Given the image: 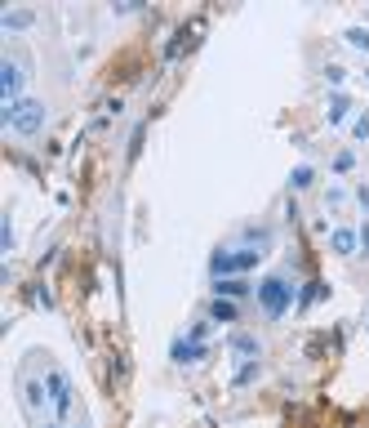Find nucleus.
I'll return each instance as SVG.
<instances>
[{
  "label": "nucleus",
  "instance_id": "obj_1",
  "mask_svg": "<svg viewBox=\"0 0 369 428\" xmlns=\"http://www.w3.org/2000/svg\"><path fill=\"white\" fill-rule=\"evenodd\" d=\"M254 299H258V312H263L267 322H280V317L298 303V281H294L289 272H272V277L258 281Z\"/></svg>",
  "mask_w": 369,
  "mask_h": 428
},
{
  "label": "nucleus",
  "instance_id": "obj_2",
  "mask_svg": "<svg viewBox=\"0 0 369 428\" xmlns=\"http://www.w3.org/2000/svg\"><path fill=\"white\" fill-rule=\"evenodd\" d=\"M49 120V107L45 99H18V103H5L0 107V130L18 134V139H36Z\"/></svg>",
  "mask_w": 369,
  "mask_h": 428
},
{
  "label": "nucleus",
  "instance_id": "obj_3",
  "mask_svg": "<svg viewBox=\"0 0 369 428\" xmlns=\"http://www.w3.org/2000/svg\"><path fill=\"white\" fill-rule=\"evenodd\" d=\"M267 259V250H254V246H218L214 254H209V277H245V272H254L258 263Z\"/></svg>",
  "mask_w": 369,
  "mask_h": 428
},
{
  "label": "nucleus",
  "instance_id": "obj_4",
  "mask_svg": "<svg viewBox=\"0 0 369 428\" xmlns=\"http://www.w3.org/2000/svg\"><path fill=\"white\" fill-rule=\"evenodd\" d=\"M22 81H27L22 58L5 54V58H0V94H5V103H18V99H22Z\"/></svg>",
  "mask_w": 369,
  "mask_h": 428
},
{
  "label": "nucleus",
  "instance_id": "obj_5",
  "mask_svg": "<svg viewBox=\"0 0 369 428\" xmlns=\"http://www.w3.org/2000/svg\"><path fill=\"white\" fill-rule=\"evenodd\" d=\"M45 388H49V401H54V410L67 415V410H71V379L58 371V366H49V371H45Z\"/></svg>",
  "mask_w": 369,
  "mask_h": 428
},
{
  "label": "nucleus",
  "instance_id": "obj_6",
  "mask_svg": "<svg viewBox=\"0 0 369 428\" xmlns=\"http://www.w3.org/2000/svg\"><path fill=\"white\" fill-rule=\"evenodd\" d=\"M205 357H209V348L196 344V339H187V335L169 344V361H174V366H196V361H205Z\"/></svg>",
  "mask_w": 369,
  "mask_h": 428
},
{
  "label": "nucleus",
  "instance_id": "obj_7",
  "mask_svg": "<svg viewBox=\"0 0 369 428\" xmlns=\"http://www.w3.org/2000/svg\"><path fill=\"white\" fill-rule=\"evenodd\" d=\"M329 250H334L338 259L361 254V228H334V232H329Z\"/></svg>",
  "mask_w": 369,
  "mask_h": 428
},
{
  "label": "nucleus",
  "instance_id": "obj_8",
  "mask_svg": "<svg viewBox=\"0 0 369 428\" xmlns=\"http://www.w3.org/2000/svg\"><path fill=\"white\" fill-rule=\"evenodd\" d=\"M254 281L249 277H218L214 281V299H249L254 295Z\"/></svg>",
  "mask_w": 369,
  "mask_h": 428
},
{
  "label": "nucleus",
  "instance_id": "obj_9",
  "mask_svg": "<svg viewBox=\"0 0 369 428\" xmlns=\"http://www.w3.org/2000/svg\"><path fill=\"white\" fill-rule=\"evenodd\" d=\"M27 27H36V14H31V9H9V14H0V32H5V36L27 32Z\"/></svg>",
  "mask_w": 369,
  "mask_h": 428
},
{
  "label": "nucleus",
  "instance_id": "obj_10",
  "mask_svg": "<svg viewBox=\"0 0 369 428\" xmlns=\"http://www.w3.org/2000/svg\"><path fill=\"white\" fill-rule=\"evenodd\" d=\"M231 352H240L245 361H258V357H263V339H258V335H245V330H240V335H231Z\"/></svg>",
  "mask_w": 369,
  "mask_h": 428
},
{
  "label": "nucleus",
  "instance_id": "obj_11",
  "mask_svg": "<svg viewBox=\"0 0 369 428\" xmlns=\"http://www.w3.org/2000/svg\"><path fill=\"white\" fill-rule=\"evenodd\" d=\"M209 322H223V326L240 322V303L236 299H214V303H209Z\"/></svg>",
  "mask_w": 369,
  "mask_h": 428
},
{
  "label": "nucleus",
  "instance_id": "obj_12",
  "mask_svg": "<svg viewBox=\"0 0 369 428\" xmlns=\"http://www.w3.org/2000/svg\"><path fill=\"white\" fill-rule=\"evenodd\" d=\"M45 401H49V388L41 384V379H27V384H22V406H27V410H41Z\"/></svg>",
  "mask_w": 369,
  "mask_h": 428
},
{
  "label": "nucleus",
  "instance_id": "obj_13",
  "mask_svg": "<svg viewBox=\"0 0 369 428\" xmlns=\"http://www.w3.org/2000/svg\"><path fill=\"white\" fill-rule=\"evenodd\" d=\"M325 295H329V286H325L321 277H316V281H307V286L298 290V308H312V303H316V299H325Z\"/></svg>",
  "mask_w": 369,
  "mask_h": 428
},
{
  "label": "nucleus",
  "instance_id": "obj_14",
  "mask_svg": "<svg viewBox=\"0 0 369 428\" xmlns=\"http://www.w3.org/2000/svg\"><path fill=\"white\" fill-rule=\"evenodd\" d=\"M347 112H352V99H347V94H329V125H342Z\"/></svg>",
  "mask_w": 369,
  "mask_h": 428
},
{
  "label": "nucleus",
  "instance_id": "obj_15",
  "mask_svg": "<svg viewBox=\"0 0 369 428\" xmlns=\"http://www.w3.org/2000/svg\"><path fill=\"white\" fill-rule=\"evenodd\" d=\"M312 183H316V170L312 165H294V174H289V188L294 192H307Z\"/></svg>",
  "mask_w": 369,
  "mask_h": 428
},
{
  "label": "nucleus",
  "instance_id": "obj_16",
  "mask_svg": "<svg viewBox=\"0 0 369 428\" xmlns=\"http://www.w3.org/2000/svg\"><path fill=\"white\" fill-rule=\"evenodd\" d=\"M258 375H263V361H245L240 371H236V379H231V384H236V388H245V384H254Z\"/></svg>",
  "mask_w": 369,
  "mask_h": 428
},
{
  "label": "nucleus",
  "instance_id": "obj_17",
  "mask_svg": "<svg viewBox=\"0 0 369 428\" xmlns=\"http://www.w3.org/2000/svg\"><path fill=\"white\" fill-rule=\"evenodd\" d=\"M342 41H347L352 50H365L369 54V32L365 27H347V32H342Z\"/></svg>",
  "mask_w": 369,
  "mask_h": 428
},
{
  "label": "nucleus",
  "instance_id": "obj_18",
  "mask_svg": "<svg viewBox=\"0 0 369 428\" xmlns=\"http://www.w3.org/2000/svg\"><path fill=\"white\" fill-rule=\"evenodd\" d=\"M325 81H329V85H334V90H338V85H342V81H347V67H338V63H329V67H325Z\"/></svg>",
  "mask_w": 369,
  "mask_h": 428
},
{
  "label": "nucleus",
  "instance_id": "obj_19",
  "mask_svg": "<svg viewBox=\"0 0 369 428\" xmlns=\"http://www.w3.org/2000/svg\"><path fill=\"white\" fill-rule=\"evenodd\" d=\"M352 165H356V152H338L334 156V174H347Z\"/></svg>",
  "mask_w": 369,
  "mask_h": 428
},
{
  "label": "nucleus",
  "instance_id": "obj_20",
  "mask_svg": "<svg viewBox=\"0 0 369 428\" xmlns=\"http://www.w3.org/2000/svg\"><path fill=\"white\" fill-rule=\"evenodd\" d=\"M0 250L14 254V219H9V214H5V237H0Z\"/></svg>",
  "mask_w": 369,
  "mask_h": 428
},
{
  "label": "nucleus",
  "instance_id": "obj_21",
  "mask_svg": "<svg viewBox=\"0 0 369 428\" xmlns=\"http://www.w3.org/2000/svg\"><path fill=\"white\" fill-rule=\"evenodd\" d=\"M352 134H356V143H365V139H369V112H361V116H356Z\"/></svg>",
  "mask_w": 369,
  "mask_h": 428
},
{
  "label": "nucleus",
  "instance_id": "obj_22",
  "mask_svg": "<svg viewBox=\"0 0 369 428\" xmlns=\"http://www.w3.org/2000/svg\"><path fill=\"white\" fill-rule=\"evenodd\" d=\"M205 335H209V322H196V326L187 330V339H196V344H205Z\"/></svg>",
  "mask_w": 369,
  "mask_h": 428
},
{
  "label": "nucleus",
  "instance_id": "obj_23",
  "mask_svg": "<svg viewBox=\"0 0 369 428\" xmlns=\"http://www.w3.org/2000/svg\"><path fill=\"white\" fill-rule=\"evenodd\" d=\"M325 201H329V205H342V201H347V192H342V188H329Z\"/></svg>",
  "mask_w": 369,
  "mask_h": 428
},
{
  "label": "nucleus",
  "instance_id": "obj_24",
  "mask_svg": "<svg viewBox=\"0 0 369 428\" xmlns=\"http://www.w3.org/2000/svg\"><path fill=\"white\" fill-rule=\"evenodd\" d=\"M361 254L369 259V223H361Z\"/></svg>",
  "mask_w": 369,
  "mask_h": 428
},
{
  "label": "nucleus",
  "instance_id": "obj_25",
  "mask_svg": "<svg viewBox=\"0 0 369 428\" xmlns=\"http://www.w3.org/2000/svg\"><path fill=\"white\" fill-rule=\"evenodd\" d=\"M356 201L365 205V214H369V188H356Z\"/></svg>",
  "mask_w": 369,
  "mask_h": 428
},
{
  "label": "nucleus",
  "instance_id": "obj_26",
  "mask_svg": "<svg viewBox=\"0 0 369 428\" xmlns=\"http://www.w3.org/2000/svg\"><path fill=\"white\" fill-rule=\"evenodd\" d=\"M45 428H63V424H45Z\"/></svg>",
  "mask_w": 369,
  "mask_h": 428
},
{
  "label": "nucleus",
  "instance_id": "obj_27",
  "mask_svg": "<svg viewBox=\"0 0 369 428\" xmlns=\"http://www.w3.org/2000/svg\"><path fill=\"white\" fill-rule=\"evenodd\" d=\"M365 76H369V67H365Z\"/></svg>",
  "mask_w": 369,
  "mask_h": 428
}]
</instances>
